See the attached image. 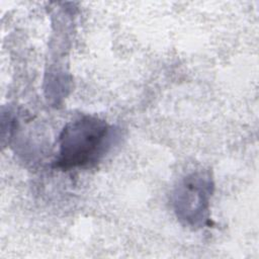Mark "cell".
I'll list each match as a JSON object with an SVG mask.
<instances>
[{"label": "cell", "mask_w": 259, "mask_h": 259, "mask_svg": "<svg viewBox=\"0 0 259 259\" xmlns=\"http://www.w3.org/2000/svg\"><path fill=\"white\" fill-rule=\"evenodd\" d=\"M111 140L112 128L105 120L91 115L76 118L59 136L55 165L66 171L89 166L105 154Z\"/></svg>", "instance_id": "1"}, {"label": "cell", "mask_w": 259, "mask_h": 259, "mask_svg": "<svg viewBox=\"0 0 259 259\" xmlns=\"http://www.w3.org/2000/svg\"><path fill=\"white\" fill-rule=\"evenodd\" d=\"M212 189L211 177L206 172L198 171L185 176L173 193V205L178 220L194 229L205 225L208 222Z\"/></svg>", "instance_id": "2"}]
</instances>
